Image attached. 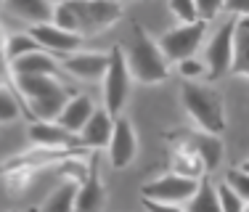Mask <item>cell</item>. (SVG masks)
<instances>
[{
	"label": "cell",
	"instance_id": "cell-7",
	"mask_svg": "<svg viewBox=\"0 0 249 212\" xmlns=\"http://www.w3.org/2000/svg\"><path fill=\"white\" fill-rule=\"evenodd\" d=\"M201 180L196 178H186V175L180 173H164L159 175V178L149 180V183H143L141 188V196L143 199H151V202H164V204H186L188 199L196 194Z\"/></svg>",
	"mask_w": 249,
	"mask_h": 212
},
{
	"label": "cell",
	"instance_id": "cell-36",
	"mask_svg": "<svg viewBox=\"0 0 249 212\" xmlns=\"http://www.w3.org/2000/svg\"><path fill=\"white\" fill-rule=\"evenodd\" d=\"M11 212H21V210H11Z\"/></svg>",
	"mask_w": 249,
	"mask_h": 212
},
{
	"label": "cell",
	"instance_id": "cell-21",
	"mask_svg": "<svg viewBox=\"0 0 249 212\" xmlns=\"http://www.w3.org/2000/svg\"><path fill=\"white\" fill-rule=\"evenodd\" d=\"M77 188H80V183H74V180H64V183L43 202V207H40L37 212H74Z\"/></svg>",
	"mask_w": 249,
	"mask_h": 212
},
{
	"label": "cell",
	"instance_id": "cell-25",
	"mask_svg": "<svg viewBox=\"0 0 249 212\" xmlns=\"http://www.w3.org/2000/svg\"><path fill=\"white\" fill-rule=\"evenodd\" d=\"M167 8L173 14V19L178 24H191L199 21V11H196V0H167Z\"/></svg>",
	"mask_w": 249,
	"mask_h": 212
},
{
	"label": "cell",
	"instance_id": "cell-33",
	"mask_svg": "<svg viewBox=\"0 0 249 212\" xmlns=\"http://www.w3.org/2000/svg\"><path fill=\"white\" fill-rule=\"evenodd\" d=\"M239 167H241V170H247V173H249V159H244V162H241Z\"/></svg>",
	"mask_w": 249,
	"mask_h": 212
},
{
	"label": "cell",
	"instance_id": "cell-27",
	"mask_svg": "<svg viewBox=\"0 0 249 212\" xmlns=\"http://www.w3.org/2000/svg\"><path fill=\"white\" fill-rule=\"evenodd\" d=\"M217 196H220L223 212H244V207H247V202H244V199H241L228 183H225V180L217 186Z\"/></svg>",
	"mask_w": 249,
	"mask_h": 212
},
{
	"label": "cell",
	"instance_id": "cell-2",
	"mask_svg": "<svg viewBox=\"0 0 249 212\" xmlns=\"http://www.w3.org/2000/svg\"><path fill=\"white\" fill-rule=\"evenodd\" d=\"M180 101L196 127L217 135L225 130V98L217 88L199 85V82H183Z\"/></svg>",
	"mask_w": 249,
	"mask_h": 212
},
{
	"label": "cell",
	"instance_id": "cell-20",
	"mask_svg": "<svg viewBox=\"0 0 249 212\" xmlns=\"http://www.w3.org/2000/svg\"><path fill=\"white\" fill-rule=\"evenodd\" d=\"M186 210L188 212H223L220 196H217V186L210 178H201L196 194L186 202Z\"/></svg>",
	"mask_w": 249,
	"mask_h": 212
},
{
	"label": "cell",
	"instance_id": "cell-28",
	"mask_svg": "<svg viewBox=\"0 0 249 212\" xmlns=\"http://www.w3.org/2000/svg\"><path fill=\"white\" fill-rule=\"evenodd\" d=\"M225 183L233 188L244 202H249V173L247 170H241V167L228 170V173H225Z\"/></svg>",
	"mask_w": 249,
	"mask_h": 212
},
{
	"label": "cell",
	"instance_id": "cell-12",
	"mask_svg": "<svg viewBox=\"0 0 249 212\" xmlns=\"http://www.w3.org/2000/svg\"><path fill=\"white\" fill-rule=\"evenodd\" d=\"M61 58V69L77 80H104L109 67V53H90V51H74Z\"/></svg>",
	"mask_w": 249,
	"mask_h": 212
},
{
	"label": "cell",
	"instance_id": "cell-1",
	"mask_svg": "<svg viewBox=\"0 0 249 212\" xmlns=\"http://www.w3.org/2000/svg\"><path fill=\"white\" fill-rule=\"evenodd\" d=\"M122 48H124L130 74H133V80L138 85H157V82H164L170 77L167 56H164L159 40H154L143 24H133L130 40Z\"/></svg>",
	"mask_w": 249,
	"mask_h": 212
},
{
	"label": "cell",
	"instance_id": "cell-10",
	"mask_svg": "<svg viewBox=\"0 0 249 212\" xmlns=\"http://www.w3.org/2000/svg\"><path fill=\"white\" fill-rule=\"evenodd\" d=\"M29 35L40 43V48L56 53V56H67V53L80 51L82 45V35L69 32V29L53 24V21H45V24H35L29 27Z\"/></svg>",
	"mask_w": 249,
	"mask_h": 212
},
{
	"label": "cell",
	"instance_id": "cell-18",
	"mask_svg": "<svg viewBox=\"0 0 249 212\" xmlns=\"http://www.w3.org/2000/svg\"><path fill=\"white\" fill-rule=\"evenodd\" d=\"M3 8L8 14H14L16 19L27 21L29 27H35L53 19L56 3H51V0H3Z\"/></svg>",
	"mask_w": 249,
	"mask_h": 212
},
{
	"label": "cell",
	"instance_id": "cell-29",
	"mask_svg": "<svg viewBox=\"0 0 249 212\" xmlns=\"http://www.w3.org/2000/svg\"><path fill=\"white\" fill-rule=\"evenodd\" d=\"M196 11L201 21H212L225 14V0H196Z\"/></svg>",
	"mask_w": 249,
	"mask_h": 212
},
{
	"label": "cell",
	"instance_id": "cell-37",
	"mask_svg": "<svg viewBox=\"0 0 249 212\" xmlns=\"http://www.w3.org/2000/svg\"><path fill=\"white\" fill-rule=\"evenodd\" d=\"M114 3H122V0H114Z\"/></svg>",
	"mask_w": 249,
	"mask_h": 212
},
{
	"label": "cell",
	"instance_id": "cell-4",
	"mask_svg": "<svg viewBox=\"0 0 249 212\" xmlns=\"http://www.w3.org/2000/svg\"><path fill=\"white\" fill-rule=\"evenodd\" d=\"M130 82H133V74H130L127 58H124V48L117 43L109 51V67H106V74L101 80V85H104V109H109L114 117L120 114L124 101H127Z\"/></svg>",
	"mask_w": 249,
	"mask_h": 212
},
{
	"label": "cell",
	"instance_id": "cell-8",
	"mask_svg": "<svg viewBox=\"0 0 249 212\" xmlns=\"http://www.w3.org/2000/svg\"><path fill=\"white\" fill-rule=\"evenodd\" d=\"M167 141H178V143H186L191 146L194 151L201 157V162L207 164V170H217L223 162V138L217 133H207L201 130V127H196V130H173L167 133Z\"/></svg>",
	"mask_w": 249,
	"mask_h": 212
},
{
	"label": "cell",
	"instance_id": "cell-15",
	"mask_svg": "<svg viewBox=\"0 0 249 212\" xmlns=\"http://www.w3.org/2000/svg\"><path fill=\"white\" fill-rule=\"evenodd\" d=\"M98 106L93 104V98L88 96V93H72V98L67 101L64 106V111L58 114V125L67 127V130H72L74 135H80V130L88 125V120L93 117V111H96Z\"/></svg>",
	"mask_w": 249,
	"mask_h": 212
},
{
	"label": "cell",
	"instance_id": "cell-19",
	"mask_svg": "<svg viewBox=\"0 0 249 212\" xmlns=\"http://www.w3.org/2000/svg\"><path fill=\"white\" fill-rule=\"evenodd\" d=\"M104 180H101L98 170H96V162L90 167V175L80 183L77 188V202H74V212H101L104 207Z\"/></svg>",
	"mask_w": 249,
	"mask_h": 212
},
{
	"label": "cell",
	"instance_id": "cell-16",
	"mask_svg": "<svg viewBox=\"0 0 249 212\" xmlns=\"http://www.w3.org/2000/svg\"><path fill=\"white\" fill-rule=\"evenodd\" d=\"M61 69V58L56 53L40 48V51H32L27 56H19L11 61V77L14 74H58Z\"/></svg>",
	"mask_w": 249,
	"mask_h": 212
},
{
	"label": "cell",
	"instance_id": "cell-6",
	"mask_svg": "<svg viewBox=\"0 0 249 212\" xmlns=\"http://www.w3.org/2000/svg\"><path fill=\"white\" fill-rule=\"evenodd\" d=\"M207 35V21H191V24H175L173 29L159 37V45H162L164 56H167L170 64H178L183 58H191L199 53V45L204 43Z\"/></svg>",
	"mask_w": 249,
	"mask_h": 212
},
{
	"label": "cell",
	"instance_id": "cell-38",
	"mask_svg": "<svg viewBox=\"0 0 249 212\" xmlns=\"http://www.w3.org/2000/svg\"><path fill=\"white\" fill-rule=\"evenodd\" d=\"M0 5H3V0H0Z\"/></svg>",
	"mask_w": 249,
	"mask_h": 212
},
{
	"label": "cell",
	"instance_id": "cell-31",
	"mask_svg": "<svg viewBox=\"0 0 249 212\" xmlns=\"http://www.w3.org/2000/svg\"><path fill=\"white\" fill-rule=\"evenodd\" d=\"M146 212H188L186 204H164V202H151V199H143Z\"/></svg>",
	"mask_w": 249,
	"mask_h": 212
},
{
	"label": "cell",
	"instance_id": "cell-34",
	"mask_svg": "<svg viewBox=\"0 0 249 212\" xmlns=\"http://www.w3.org/2000/svg\"><path fill=\"white\" fill-rule=\"evenodd\" d=\"M244 212H249V202H247V207H244Z\"/></svg>",
	"mask_w": 249,
	"mask_h": 212
},
{
	"label": "cell",
	"instance_id": "cell-32",
	"mask_svg": "<svg viewBox=\"0 0 249 212\" xmlns=\"http://www.w3.org/2000/svg\"><path fill=\"white\" fill-rule=\"evenodd\" d=\"M0 82H11V64L5 56V37L0 32Z\"/></svg>",
	"mask_w": 249,
	"mask_h": 212
},
{
	"label": "cell",
	"instance_id": "cell-13",
	"mask_svg": "<svg viewBox=\"0 0 249 212\" xmlns=\"http://www.w3.org/2000/svg\"><path fill=\"white\" fill-rule=\"evenodd\" d=\"M114 125H117V117L111 114L109 109H96L93 117L88 120V125L80 130V143L85 146L88 151H98V149H106L114 135Z\"/></svg>",
	"mask_w": 249,
	"mask_h": 212
},
{
	"label": "cell",
	"instance_id": "cell-17",
	"mask_svg": "<svg viewBox=\"0 0 249 212\" xmlns=\"http://www.w3.org/2000/svg\"><path fill=\"white\" fill-rule=\"evenodd\" d=\"M170 143H173V149H170V170H173V173H180V175H186V178H196V180L210 175L207 164L201 162V157L191 149V146L178 143V141H170Z\"/></svg>",
	"mask_w": 249,
	"mask_h": 212
},
{
	"label": "cell",
	"instance_id": "cell-26",
	"mask_svg": "<svg viewBox=\"0 0 249 212\" xmlns=\"http://www.w3.org/2000/svg\"><path fill=\"white\" fill-rule=\"evenodd\" d=\"M178 72H180L183 82H199V80H207V64L204 58L191 56V58H183V61H178Z\"/></svg>",
	"mask_w": 249,
	"mask_h": 212
},
{
	"label": "cell",
	"instance_id": "cell-9",
	"mask_svg": "<svg viewBox=\"0 0 249 212\" xmlns=\"http://www.w3.org/2000/svg\"><path fill=\"white\" fill-rule=\"evenodd\" d=\"M106 157H109V164L114 170L130 167L138 157V135H135V127L127 117H117L114 135L106 146Z\"/></svg>",
	"mask_w": 249,
	"mask_h": 212
},
{
	"label": "cell",
	"instance_id": "cell-11",
	"mask_svg": "<svg viewBox=\"0 0 249 212\" xmlns=\"http://www.w3.org/2000/svg\"><path fill=\"white\" fill-rule=\"evenodd\" d=\"M29 143L45 146V149H85L80 143V135H74L72 130L61 127L58 122H48V120H32Z\"/></svg>",
	"mask_w": 249,
	"mask_h": 212
},
{
	"label": "cell",
	"instance_id": "cell-23",
	"mask_svg": "<svg viewBox=\"0 0 249 212\" xmlns=\"http://www.w3.org/2000/svg\"><path fill=\"white\" fill-rule=\"evenodd\" d=\"M21 117V98L11 82H0V125L16 122Z\"/></svg>",
	"mask_w": 249,
	"mask_h": 212
},
{
	"label": "cell",
	"instance_id": "cell-14",
	"mask_svg": "<svg viewBox=\"0 0 249 212\" xmlns=\"http://www.w3.org/2000/svg\"><path fill=\"white\" fill-rule=\"evenodd\" d=\"M69 98H72V90H69V88L61 82V85L53 88V90H48L45 96L29 101L27 117H29V120H48V122H56Z\"/></svg>",
	"mask_w": 249,
	"mask_h": 212
},
{
	"label": "cell",
	"instance_id": "cell-3",
	"mask_svg": "<svg viewBox=\"0 0 249 212\" xmlns=\"http://www.w3.org/2000/svg\"><path fill=\"white\" fill-rule=\"evenodd\" d=\"M236 24L239 19L231 16L225 19L215 32L210 35L204 45V64H207V80L217 82L225 74H231L233 69V58H236Z\"/></svg>",
	"mask_w": 249,
	"mask_h": 212
},
{
	"label": "cell",
	"instance_id": "cell-24",
	"mask_svg": "<svg viewBox=\"0 0 249 212\" xmlns=\"http://www.w3.org/2000/svg\"><path fill=\"white\" fill-rule=\"evenodd\" d=\"M32 51H40V43L32 37L29 32H16L5 37V56H8V64L19 56H27Z\"/></svg>",
	"mask_w": 249,
	"mask_h": 212
},
{
	"label": "cell",
	"instance_id": "cell-30",
	"mask_svg": "<svg viewBox=\"0 0 249 212\" xmlns=\"http://www.w3.org/2000/svg\"><path fill=\"white\" fill-rule=\"evenodd\" d=\"M225 14L236 19H249V0H225Z\"/></svg>",
	"mask_w": 249,
	"mask_h": 212
},
{
	"label": "cell",
	"instance_id": "cell-35",
	"mask_svg": "<svg viewBox=\"0 0 249 212\" xmlns=\"http://www.w3.org/2000/svg\"><path fill=\"white\" fill-rule=\"evenodd\" d=\"M51 3H61V0H51Z\"/></svg>",
	"mask_w": 249,
	"mask_h": 212
},
{
	"label": "cell",
	"instance_id": "cell-22",
	"mask_svg": "<svg viewBox=\"0 0 249 212\" xmlns=\"http://www.w3.org/2000/svg\"><path fill=\"white\" fill-rule=\"evenodd\" d=\"M231 74L249 80V19H239L236 24V58Z\"/></svg>",
	"mask_w": 249,
	"mask_h": 212
},
{
	"label": "cell",
	"instance_id": "cell-5",
	"mask_svg": "<svg viewBox=\"0 0 249 212\" xmlns=\"http://www.w3.org/2000/svg\"><path fill=\"white\" fill-rule=\"evenodd\" d=\"M72 5L77 14V32L82 37L114 27L122 16V3L114 0H72Z\"/></svg>",
	"mask_w": 249,
	"mask_h": 212
}]
</instances>
